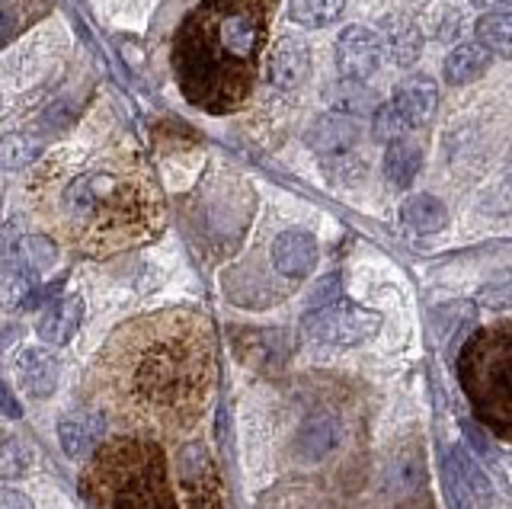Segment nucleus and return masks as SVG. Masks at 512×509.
I'll return each mask as SVG.
<instances>
[{
    "label": "nucleus",
    "mask_w": 512,
    "mask_h": 509,
    "mask_svg": "<svg viewBox=\"0 0 512 509\" xmlns=\"http://www.w3.org/2000/svg\"><path fill=\"white\" fill-rule=\"evenodd\" d=\"M445 477H448V490H452L458 509H490L493 506L490 477L477 468V461L468 455V449H461V445H452V449H448Z\"/></svg>",
    "instance_id": "nucleus-8"
},
{
    "label": "nucleus",
    "mask_w": 512,
    "mask_h": 509,
    "mask_svg": "<svg viewBox=\"0 0 512 509\" xmlns=\"http://www.w3.org/2000/svg\"><path fill=\"white\" fill-rule=\"evenodd\" d=\"M13 372H16V381H20V388L29 397H52L58 388L61 365L48 349L23 346L20 353L13 356Z\"/></svg>",
    "instance_id": "nucleus-13"
},
{
    "label": "nucleus",
    "mask_w": 512,
    "mask_h": 509,
    "mask_svg": "<svg viewBox=\"0 0 512 509\" xmlns=\"http://www.w3.org/2000/svg\"><path fill=\"white\" fill-rule=\"evenodd\" d=\"M487 68H490V52L484 49V45H480V42L477 45L474 42H464V45H458V49L445 58V81L455 84V87L471 84Z\"/></svg>",
    "instance_id": "nucleus-21"
},
{
    "label": "nucleus",
    "mask_w": 512,
    "mask_h": 509,
    "mask_svg": "<svg viewBox=\"0 0 512 509\" xmlns=\"http://www.w3.org/2000/svg\"><path fill=\"white\" fill-rule=\"evenodd\" d=\"M458 378L474 417L512 442V324L477 330L458 356Z\"/></svg>",
    "instance_id": "nucleus-5"
},
{
    "label": "nucleus",
    "mask_w": 512,
    "mask_h": 509,
    "mask_svg": "<svg viewBox=\"0 0 512 509\" xmlns=\"http://www.w3.org/2000/svg\"><path fill=\"white\" fill-rule=\"evenodd\" d=\"M48 13V0H0V49Z\"/></svg>",
    "instance_id": "nucleus-20"
},
{
    "label": "nucleus",
    "mask_w": 512,
    "mask_h": 509,
    "mask_svg": "<svg viewBox=\"0 0 512 509\" xmlns=\"http://www.w3.org/2000/svg\"><path fill=\"white\" fill-rule=\"evenodd\" d=\"M0 410L7 413V417H13V420H20L23 417V410H20V404H13V394L0 385Z\"/></svg>",
    "instance_id": "nucleus-34"
},
{
    "label": "nucleus",
    "mask_w": 512,
    "mask_h": 509,
    "mask_svg": "<svg viewBox=\"0 0 512 509\" xmlns=\"http://www.w3.org/2000/svg\"><path fill=\"white\" fill-rule=\"evenodd\" d=\"M103 372L116 404L141 420L183 429L215 388V343L196 311H157L116 330Z\"/></svg>",
    "instance_id": "nucleus-1"
},
{
    "label": "nucleus",
    "mask_w": 512,
    "mask_h": 509,
    "mask_svg": "<svg viewBox=\"0 0 512 509\" xmlns=\"http://www.w3.org/2000/svg\"><path fill=\"white\" fill-rule=\"evenodd\" d=\"M352 93H336V109H346V113H365L368 106H375V97L372 93L359 90V84H352Z\"/></svg>",
    "instance_id": "nucleus-31"
},
{
    "label": "nucleus",
    "mask_w": 512,
    "mask_h": 509,
    "mask_svg": "<svg viewBox=\"0 0 512 509\" xmlns=\"http://www.w3.org/2000/svg\"><path fill=\"white\" fill-rule=\"evenodd\" d=\"M0 509H36V506H32V500L26 497L23 490L0 487Z\"/></svg>",
    "instance_id": "nucleus-32"
},
{
    "label": "nucleus",
    "mask_w": 512,
    "mask_h": 509,
    "mask_svg": "<svg viewBox=\"0 0 512 509\" xmlns=\"http://www.w3.org/2000/svg\"><path fill=\"white\" fill-rule=\"evenodd\" d=\"M391 106H394V113L404 119L407 129H420V125H426L432 116H436L439 90H436V84H432V77L413 74V77H404V81L397 84Z\"/></svg>",
    "instance_id": "nucleus-12"
},
{
    "label": "nucleus",
    "mask_w": 512,
    "mask_h": 509,
    "mask_svg": "<svg viewBox=\"0 0 512 509\" xmlns=\"http://www.w3.org/2000/svg\"><path fill=\"white\" fill-rule=\"evenodd\" d=\"M32 465V452L23 439L0 442V477H20Z\"/></svg>",
    "instance_id": "nucleus-28"
},
{
    "label": "nucleus",
    "mask_w": 512,
    "mask_h": 509,
    "mask_svg": "<svg viewBox=\"0 0 512 509\" xmlns=\"http://www.w3.org/2000/svg\"><path fill=\"white\" fill-rule=\"evenodd\" d=\"M340 439H343L340 420H336L330 410H317L298 429V436H295V455L304 461V465H317V461H324L330 452H336Z\"/></svg>",
    "instance_id": "nucleus-14"
},
{
    "label": "nucleus",
    "mask_w": 512,
    "mask_h": 509,
    "mask_svg": "<svg viewBox=\"0 0 512 509\" xmlns=\"http://www.w3.org/2000/svg\"><path fill=\"white\" fill-rule=\"evenodd\" d=\"M381 39H384V49H388V55L397 61L400 68H410L413 61L423 55L420 26H416L410 17H400V13L381 20Z\"/></svg>",
    "instance_id": "nucleus-18"
},
{
    "label": "nucleus",
    "mask_w": 512,
    "mask_h": 509,
    "mask_svg": "<svg viewBox=\"0 0 512 509\" xmlns=\"http://www.w3.org/2000/svg\"><path fill=\"white\" fill-rule=\"evenodd\" d=\"M64 234L90 253L125 250L160 228V196L141 164L116 157L71 173L58 189Z\"/></svg>",
    "instance_id": "nucleus-3"
},
{
    "label": "nucleus",
    "mask_w": 512,
    "mask_h": 509,
    "mask_svg": "<svg viewBox=\"0 0 512 509\" xmlns=\"http://www.w3.org/2000/svg\"><path fill=\"white\" fill-rule=\"evenodd\" d=\"M13 257L23 260L32 269V273H42V269H48L58 260V247L48 241V237H42V234H29V237H23L20 244H16Z\"/></svg>",
    "instance_id": "nucleus-27"
},
{
    "label": "nucleus",
    "mask_w": 512,
    "mask_h": 509,
    "mask_svg": "<svg viewBox=\"0 0 512 509\" xmlns=\"http://www.w3.org/2000/svg\"><path fill=\"white\" fill-rule=\"evenodd\" d=\"M400 218H404V225L416 234H436L445 228L448 221V212L445 205L429 196V193H416L404 202V209H400Z\"/></svg>",
    "instance_id": "nucleus-23"
},
{
    "label": "nucleus",
    "mask_w": 512,
    "mask_h": 509,
    "mask_svg": "<svg viewBox=\"0 0 512 509\" xmlns=\"http://www.w3.org/2000/svg\"><path fill=\"white\" fill-rule=\"evenodd\" d=\"M42 145L26 132H10L0 138V167L7 170H20L26 164H32L39 157Z\"/></svg>",
    "instance_id": "nucleus-26"
},
{
    "label": "nucleus",
    "mask_w": 512,
    "mask_h": 509,
    "mask_svg": "<svg viewBox=\"0 0 512 509\" xmlns=\"http://www.w3.org/2000/svg\"><path fill=\"white\" fill-rule=\"evenodd\" d=\"M381 330V314L352 301H330L304 317V333L327 346H359Z\"/></svg>",
    "instance_id": "nucleus-6"
},
{
    "label": "nucleus",
    "mask_w": 512,
    "mask_h": 509,
    "mask_svg": "<svg viewBox=\"0 0 512 509\" xmlns=\"http://www.w3.org/2000/svg\"><path fill=\"white\" fill-rule=\"evenodd\" d=\"M84 493L93 509H176L167 458L144 439H116L96 452Z\"/></svg>",
    "instance_id": "nucleus-4"
},
{
    "label": "nucleus",
    "mask_w": 512,
    "mask_h": 509,
    "mask_svg": "<svg viewBox=\"0 0 512 509\" xmlns=\"http://www.w3.org/2000/svg\"><path fill=\"white\" fill-rule=\"evenodd\" d=\"M272 266L285 279H304L317 266V241L308 231H282L272 241Z\"/></svg>",
    "instance_id": "nucleus-15"
},
{
    "label": "nucleus",
    "mask_w": 512,
    "mask_h": 509,
    "mask_svg": "<svg viewBox=\"0 0 512 509\" xmlns=\"http://www.w3.org/2000/svg\"><path fill=\"white\" fill-rule=\"evenodd\" d=\"M106 433V413L96 407H77L58 420V442L68 458H84L100 445Z\"/></svg>",
    "instance_id": "nucleus-11"
},
{
    "label": "nucleus",
    "mask_w": 512,
    "mask_h": 509,
    "mask_svg": "<svg viewBox=\"0 0 512 509\" xmlns=\"http://www.w3.org/2000/svg\"><path fill=\"white\" fill-rule=\"evenodd\" d=\"M80 324H84V298L80 295H64L52 301L36 324V333L48 346H64L77 337Z\"/></svg>",
    "instance_id": "nucleus-16"
},
{
    "label": "nucleus",
    "mask_w": 512,
    "mask_h": 509,
    "mask_svg": "<svg viewBox=\"0 0 512 509\" xmlns=\"http://www.w3.org/2000/svg\"><path fill=\"white\" fill-rule=\"evenodd\" d=\"M0 209H4V199H0Z\"/></svg>",
    "instance_id": "nucleus-36"
},
{
    "label": "nucleus",
    "mask_w": 512,
    "mask_h": 509,
    "mask_svg": "<svg viewBox=\"0 0 512 509\" xmlns=\"http://www.w3.org/2000/svg\"><path fill=\"white\" fill-rule=\"evenodd\" d=\"M272 0H202L173 39V74L183 97L205 113L247 100L266 45Z\"/></svg>",
    "instance_id": "nucleus-2"
},
{
    "label": "nucleus",
    "mask_w": 512,
    "mask_h": 509,
    "mask_svg": "<svg viewBox=\"0 0 512 509\" xmlns=\"http://www.w3.org/2000/svg\"><path fill=\"white\" fill-rule=\"evenodd\" d=\"M480 298H484L487 305H493V308L509 305V301H512V276L503 273V276H496L493 282H487L484 292H480Z\"/></svg>",
    "instance_id": "nucleus-30"
},
{
    "label": "nucleus",
    "mask_w": 512,
    "mask_h": 509,
    "mask_svg": "<svg viewBox=\"0 0 512 509\" xmlns=\"http://www.w3.org/2000/svg\"><path fill=\"white\" fill-rule=\"evenodd\" d=\"M336 292H340V279L330 276V279H324V282L317 285V292H314V298H311V305H314V308L330 305V301L336 298Z\"/></svg>",
    "instance_id": "nucleus-33"
},
{
    "label": "nucleus",
    "mask_w": 512,
    "mask_h": 509,
    "mask_svg": "<svg viewBox=\"0 0 512 509\" xmlns=\"http://www.w3.org/2000/svg\"><path fill=\"white\" fill-rule=\"evenodd\" d=\"M346 0H288V20L304 29H320L340 20Z\"/></svg>",
    "instance_id": "nucleus-24"
},
{
    "label": "nucleus",
    "mask_w": 512,
    "mask_h": 509,
    "mask_svg": "<svg viewBox=\"0 0 512 509\" xmlns=\"http://www.w3.org/2000/svg\"><path fill=\"white\" fill-rule=\"evenodd\" d=\"M356 141H359V122L349 119L346 113H327L308 129V145L320 157H343L346 151L356 148Z\"/></svg>",
    "instance_id": "nucleus-17"
},
{
    "label": "nucleus",
    "mask_w": 512,
    "mask_h": 509,
    "mask_svg": "<svg viewBox=\"0 0 512 509\" xmlns=\"http://www.w3.org/2000/svg\"><path fill=\"white\" fill-rule=\"evenodd\" d=\"M477 39L490 55L512 58V13H484L477 20Z\"/></svg>",
    "instance_id": "nucleus-25"
},
{
    "label": "nucleus",
    "mask_w": 512,
    "mask_h": 509,
    "mask_svg": "<svg viewBox=\"0 0 512 509\" xmlns=\"http://www.w3.org/2000/svg\"><path fill=\"white\" fill-rule=\"evenodd\" d=\"M176 474H180V484L186 493V509H221V481L205 445H183L180 455H176Z\"/></svg>",
    "instance_id": "nucleus-7"
},
{
    "label": "nucleus",
    "mask_w": 512,
    "mask_h": 509,
    "mask_svg": "<svg viewBox=\"0 0 512 509\" xmlns=\"http://www.w3.org/2000/svg\"><path fill=\"white\" fill-rule=\"evenodd\" d=\"M381 68V39L365 26H346L336 39V71L343 81L365 84Z\"/></svg>",
    "instance_id": "nucleus-9"
},
{
    "label": "nucleus",
    "mask_w": 512,
    "mask_h": 509,
    "mask_svg": "<svg viewBox=\"0 0 512 509\" xmlns=\"http://www.w3.org/2000/svg\"><path fill=\"white\" fill-rule=\"evenodd\" d=\"M410 129L404 125V119H400L397 113H394V106L388 103V106H378L375 109V138L378 141H397V138H404Z\"/></svg>",
    "instance_id": "nucleus-29"
},
{
    "label": "nucleus",
    "mask_w": 512,
    "mask_h": 509,
    "mask_svg": "<svg viewBox=\"0 0 512 509\" xmlns=\"http://www.w3.org/2000/svg\"><path fill=\"white\" fill-rule=\"evenodd\" d=\"M474 7H484L487 13H493V10H500V7H512V0H471Z\"/></svg>",
    "instance_id": "nucleus-35"
},
{
    "label": "nucleus",
    "mask_w": 512,
    "mask_h": 509,
    "mask_svg": "<svg viewBox=\"0 0 512 509\" xmlns=\"http://www.w3.org/2000/svg\"><path fill=\"white\" fill-rule=\"evenodd\" d=\"M36 292V273L16 257L0 260V308H16Z\"/></svg>",
    "instance_id": "nucleus-22"
},
{
    "label": "nucleus",
    "mask_w": 512,
    "mask_h": 509,
    "mask_svg": "<svg viewBox=\"0 0 512 509\" xmlns=\"http://www.w3.org/2000/svg\"><path fill=\"white\" fill-rule=\"evenodd\" d=\"M423 167V145H416L410 138H397L388 145L384 154V177H388L397 189H407L416 173Z\"/></svg>",
    "instance_id": "nucleus-19"
},
{
    "label": "nucleus",
    "mask_w": 512,
    "mask_h": 509,
    "mask_svg": "<svg viewBox=\"0 0 512 509\" xmlns=\"http://www.w3.org/2000/svg\"><path fill=\"white\" fill-rule=\"evenodd\" d=\"M266 74H269V84L276 90L282 93L298 90L311 77V49L295 36H282L269 52Z\"/></svg>",
    "instance_id": "nucleus-10"
}]
</instances>
